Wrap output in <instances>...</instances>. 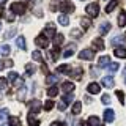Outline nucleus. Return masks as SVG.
I'll return each instance as SVG.
<instances>
[{
    "label": "nucleus",
    "instance_id": "17",
    "mask_svg": "<svg viewBox=\"0 0 126 126\" xmlns=\"http://www.w3.org/2000/svg\"><path fill=\"white\" fill-rule=\"evenodd\" d=\"M6 118H8V109H2V110H0V126H2V125H6L5 123Z\"/></svg>",
    "mask_w": 126,
    "mask_h": 126
},
{
    "label": "nucleus",
    "instance_id": "14",
    "mask_svg": "<svg viewBox=\"0 0 126 126\" xmlns=\"http://www.w3.org/2000/svg\"><path fill=\"white\" fill-rule=\"evenodd\" d=\"M113 54H115V57H118V58H126V49L125 47H117V49L113 50Z\"/></svg>",
    "mask_w": 126,
    "mask_h": 126
},
{
    "label": "nucleus",
    "instance_id": "21",
    "mask_svg": "<svg viewBox=\"0 0 126 126\" xmlns=\"http://www.w3.org/2000/svg\"><path fill=\"white\" fill-rule=\"evenodd\" d=\"M118 25H120V27L126 25V13H125V11H121L120 16H118Z\"/></svg>",
    "mask_w": 126,
    "mask_h": 126
},
{
    "label": "nucleus",
    "instance_id": "11",
    "mask_svg": "<svg viewBox=\"0 0 126 126\" xmlns=\"http://www.w3.org/2000/svg\"><path fill=\"white\" fill-rule=\"evenodd\" d=\"M110 65V57L109 55H102V57H99V60H98V66L99 68H106V66Z\"/></svg>",
    "mask_w": 126,
    "mask_h": 126
},
{
    "label": "nucleus",
    "instance_id": "22",
    "mask_svg": "<svg viewBox=\"0 0 126 126\" xmlns=\"http://www.w3.org/2000/svg\"><path fill=\"white\" fill-rule=\"evenodd\" d=\"M16 44H17L19 49L25 50V38H24V36H19L17 39H16Z\"/></svg>",
    "mask_w": 126,
    "mask_h": 126
},
{
    "label": "nucleus",
    "instance_id": "8",
    "mask_svg": "<svg viewBox=\"0 0 126 126\" xmlns=\"http://www.w3.org/2000/svg\"><path fill=\"white\" fill-rule=\"evenodd\" d=\"M29 106H30V115H36L39 107H41V102L36 101V99H33V101H30Z\"/></svg>",
    "mask_w": 126,
    "mask_h": 126
},
{
    "label": "nucleus",
    "instance_id": "25",
    "mask_svg": "<svg viewBox=\"0 0 126 126\" xmlns=\"http://www.w3.org/2000/svg\"><path fill=\"white\" fill-rule=\"evenodd\" d=\"M27 120H29V126H39V121L35 118V115H29Z\"/></svg>",
    "mask_w": 126,
    "mask_h": 126
},
{
    "label": "nucleus",
    "instance_id": "10",
    "mask_svg": "<svg viewBox=\"0 0 126 126\" xmlns=\"http://www.w3.org/2000/svg\"><path fill=\"white\" fill-rule=\"evenodd\" d=\"M87 90H88V93H92V94H98L101 92V87H99V84H96V82H92V84H88Z\"/></svg>",
    "mask_w": 126,
    "mask_h": 126
},
{
    "label": "nucleus",
    "instance_id": "28",
    "mask_svg": "<svg viewBox=\"0 0 126 126\" xmlns=\"http://www.w3.org/2000/svg\"><path fill=\"white\" fill-rule=\"evenodd\" d=\"M17 79H19V74H17V73H14V71H11V73L8 74V80L13 82V84H14L16 80H17Z\"/></svg>",
    "mask_w": 126,
    "mask_h": 126
},
{
    "label": "nucleus",
    "instance_id": "54",
    "mask_svg": "<svg viewBox=\"0 0 126 126\" xmlns=\"http://www.w3.org/2000/svg\"><path fill=\"white\" fill-rule=\"evenodd\" d=\"M125 84H126V77H125Z\"/></svg>",
    "mask_w": 126,
    "mask_h": 126
},
{
    "label": "nucleus",
    "instance_id": "16",
    "mask_svg": "<svg viewBox=\"0 0 126 126\" xmlns=\"http://www.w3.org/2000/svg\"><path fill=\"white\" fill-rule=\"evenodd\" d=\"M54 33H55L54 24H47V27L44 29V35H47V36H54Z\"/></svg>",
    "mask_w": 126,
    "mask_h": 126
},
{
    "label": "nucleus",
    "instance_id": "27",
    "mask_svg": "<svg viewBox=\"0 0 126 126\" xmlns=\"http://www.w3.org/2000/svg\"><path fill=\"white\" fill-rule=\"evenodd\" d=\"M58 22H60L62 24V25H68V24H69V17H68V16H66V14H62L60 16V17H58Z\"/></svg>",
    "mask_w": 126,
    "mask_h": 126
},
{
    "label": "nucleus",
    "instance_id": "37",
    "mask_svg": "<svg viewBox=\"0 0 126 126\" xmlns=\"http://www.w3.org/2000/svg\"><path fill=\"white\" fill-rule=\"evenodd\" d=\"M63 38H65V36H63L62 33H58L57 36H55V46H57V47H58V46H60L62 43H63Z\"/></svg>",
    "mask_w": 126,
    "mask_h": 126
},
{
    "label": "nucleus",
    "instance_id": "1",
    "mask_svg": "<svg viewBox=\"0 0 126 126\" xmlns=\"http://www.w3.org/2000/svg\"><path fill=\"white\" fill-rule=\"evenodd\" d=\"M27 10V5L22 2H14L13 5H11V11H13L14 14H24Z\"/></svg>",
    "mask_w": 126,
    "mask_h": 126
},
{
    "label": "nucleus",
    "instance_id": "42",
    "mask_svg": "<svg viewBox=\"0 0 126 126\" xmlns=\"http://www.w3.org/2000/svg\"><path fill=\"white\" fill-rule=\"evenodd\" d=\"M101 101H102V104H110V96L109 94H102Z\"/></svg>",
    "mask_w": 126,
    "mask_h": 126
},
{
    "label": "nucleus",
    "instance_id": "46",
    "mask_svg": "<svg viewBox=\"0 0 126 126\" xmlns=\"http://www.w3.org/2000/svg\"><path fill=\"white\" fill-rule=\"evenodd\" d=\"M6 19H8L10 22H13L14 19H16V14H11V13H8V14H6Z\"/></svg>",
    "mask_w": 126,
    "mask_h": 126
},
{
    "label": "nucleus",
    "instance_id": "32",
    "mask_svg": "<svg viewBox=\"0 0 126 126\" xmlns=\"http://www.w3.org/2000/svg\"><path fill=\"white\" fill-rule=\"evenodd\" d=\"M80 109H82V104H80V102H74V106H73V113H74V115H77V113L79 112H80Z\"/></svg>",
    "mask_w": 126,
    "mask_h": 126
},
{
    "label": "nucleus",
    "instance_id": "9",
    "mask_svg": "<svg viewBox=\"0 0 126 126\" xmlns=\"http://www.w3.org/2000/svg\"><path fill=\"white\" fill-rule=\"evenodd\" d=\"M113 120H115V112H113L112 109L104 110V121L106 123H112Z\"/></svg>",
    "mask_w": 126,
    "mask_h": 126
},
{
    "label": "nucleus",
    "instance_id": "3",
    "mask_svg": "<svg viewBox=\"0 0 126 126\" xmlns=\"http://www.w3.org/2000/svg\"><path fill=\"white\" fill-rule=\"evenodd\" d=\"M94 57V50L92 49H84L82 52H79V58L80 60H93Z\"/></svg>",
    "mask_w": 126,
    "mask_h": 126
},
{
    "label": "nucleus",
    "instance_id": "19",
    "mask_svg": "<svg viewBox=\"0 0 126 126\" xmlns=\"http://www.w3.org/2000/svg\"><path fill=\"white\" fill-rule=\"evenodd\" d=\"M88 126H101V120L98 117H90L88 118Z\"/></svg>",
    "mask_w": 126,
    "mask_h": 126
},
{
    "label": "nucleus",
    "instance_id": "52",
    "mask_svg": "<svg viewBox=\"0 0 126 126\" xmlns=\"http://www.w3.org/2000/svg\"><path fill=\"white\" fill-rule=\"evenodd\" d=\"M82 126H88V125H87V123H82Z\"/></svg>",
    "mask_w": 126,
    "mask_h": 126
},
{
    "label": "nucleus",
    "instance_id": "36",
    "mask_svg": "<svg viewBox=\"0 0 126 126\" xmlns=\"http://www.w3.org/2000/svg\"><path fill=\"white\" fill-rule=\"evenodd\" d=\"M14 35H16V29H11L10 32H6V33L3 35V38H5V39H10V38H13Z\"/></svg>",
    "mask_w": 126,
    "mask_h": 126
},
{
    "label": "nucleus",
    "instance_id": "23",
    "mask_svg": "<svg viewBox=\"0 0 126 126\" xmlns=\"http://www.w3.org/2000/svg\"><path fill=\"white\" fill-rule=\"evenodd\" d=\"M80 24H82V29L87 30L90 25H92V21H90L88 17H82V19H80Z\"/></svg>",
    "mask_w": 126,
    "mask_h": 126
},
{
    "label": "nucleus",
    "instance_id": "34",
    "mask_svg": "<svg viewBox=\"0 0 126 126\" xmlns=\"http://www.w3.org/2000/svg\"><path fill=\"white\" fill-rule=\"evenodd\" d=\"M58 50H60V49H58L57 46L50 50V58H52V60H57V58H58Z\"/></svg>",
    "mask_w": 126,
    "mask_h": 126
},
{
    "label": "nucleus",
    "instance_id": "49",
    "mask_svg": "<svg viewBox=\"0 0 126 126\" xmlns=\"http://www.w3.org/2000/svg\"><path fill=\"white\" fill-rule=\"evenodd\" d=\"M3 63H5L6 68H11V66H13V62H11V60H6V62H3Z\"/></svg>",
    "mask_w": 126,
    "mask_h": 126
},
{
    "label": "nucleus",
    "instance_id": "33",
    "mask_svg": "<svg viewBox=\"0 0 126 126\" xmlns=\"http://www.w3.org/2000/svg\"><path fill=\"white\" fill-rule=\"evenodd\" d=\"M10 126H22V125H21V121H19V118L10 117Z\"/></svg>",
    "mask_w": 126,
    "mask_h": 126
},
{
    "label": "nucleus",
    "instance_id": "12",
    "mask_svg": "<svg viewBox=\"0 0 126 126\" xmlns=\"http://www.w3.org/2000/svg\"><path fill=\"white\" fill-rule=\"evenodd\" d=\"M62 90L65 92V94L66 93H73V90H74V84L73 82H63V85H62Z\"/></svg>",
    "mask_w": 126,
    "mask_h": 126
},
{
    "label": "nucleus",
    "instance_id": "29",
    "mask_svg": "<svg viewBox=\"0 0 126 126\" xmlns=\"http://www.w3.org/2000/svg\"><path fill=\"white\" fill-rule=\"evenodd\" d=\"M32 58H33V60H36V62H41L43 63V55L38 52V50H33V52H32Z\"/></svg>",
    "mask_w": 126,
    "mask_h": 126
},
{
    "label": "nucleus",
    "instance_id": "31",
    "mask_svg": "<svg viewBox=\"0 0 126 126\" xmlns=\"http://www.w3.org/2000/svg\"><path fill=\"white\" fill-rule=\"evenodd\" d=\"M71 101H73V93H69V94H65V96H63V99H62V102H63L65 106H68Z\"/></svg>",
    "mask_w": 126,
    "mask_h": 126
},
{
    "label": "nucleus",
    "instance_id": "48",
    "mask_svg": "<svg viewBox=\"0 0 126 126\" xmlns=\"http://www.w3.org/2000/svg\"><path fill=\"white\" fill-rule=\"evenodd\" d=\"M57 107H58V110H65V109H66V106L63 104V102H58V106H57Z\"/></svg>",
    "mask_w": 126,
    "mask_h": 126
},
{
    "label": "nucleus",
    "instance_id": "30",
    "mask_svg": "<svg viewBox=\"0 0 126 126\" xmlns=\"http://www.w3.org/2000/svg\"><path fill=\"white\" fill-rule=\"evenodd\" d=\"M125 43V38L123 36H115L112 39V46H118V44H123Z\"/></svg>",
    "mask_w": 126,
    "mask_h": 126
},
{
    "label": "nucleus",
    "instance_id": "2",
    "mask_svg": "<svg viewBox=\"0 0 126 126\" xmlns=\"http://www.w3.org/2000/svg\"><path fill=\"white\" fill-rule=\"evenodd\" d=\"M85 11L90 17H96V16L99 14V6H98V3H90V5H87Z\"/></svg>",
    "mask_w": 126,
    "mask_h": 126
},
{
    "label": "nucleus",
    "instance_id": "43",
    "mask_svg": "<svg viewBox=\"0 0 126 126\" xmlns=\"http://www.w3.org/2000/svg\"><path fill=\"white\" fill-rule=\"evenodd\" d=\"M25 71H27V74H33L35 73V66L33 65H27L25 66Z\"/></svg>",
    "mask_w": 126,
    "mask_h": 126
},
{
    "label": "nucleus",
    "instance_id": "53",
    "mask_svg": "<svg viewBox=\"0 0 126 126\" xmlns=\"http://www.w3.org/2000/svg\"><path fill=\"white\" fill-rule=\"evenodd\" d=\"M0 30H2V24H0Z\"/></svg>",
    "mask_w": 126,
    "mask_h": 126
},
{
    "label": "nucleus",
    "instance_id": "18",
    "mask_svg": "<svg viewBox=\"0 0 126 126\" xmlns=\"http://www.w3.org/2000/svg\"><path fill=\"white\" fill-rule=\"evenodd\" d=\"M69 76L73 77V79H82V69H80V68L73 69V71L69 73Z\"/></svg>",
    "mask_w": 126,
    "mask_h": 126
},
{
    "label": "nucleus",
    "instance_id": "50",
    "mask_svg": "<svg viewBox=\"0 0 126 126\" xmlns=\"http://www.w3.org/2000/svg\"><path fill=\"white\" fill-rule=\"evenodd\" d=\"M3 66H5V63H3V62H0V69H3Z\"/></svg>",
    "mask_w": 126,
    "mask_h": 126
},
{
    "label": "nucleus",
    "instance_id": "41",
    "mask_svg": "<svg viewBox=\"0 0 126 126\" xmlns=\"http://www.w3.org/2000/svg\"><path fill=\"white\" fill-rule=\"evenodd\" d=\"M43 107H44V110H50V109L54 107V101H46Z\"/></svg>",
    "mask_w": 126,
    "mask_h": 126
},
{
    "label": "nucleus",
    "instance_id": "13",
    "mask_svg": "<svg viewBox=\"0 0 126 126\" xmlns=\"http://www.w3.org/2000/svg\"><path fill=\"white\" fill-rule=\"evenodd\" d=\"M102 85H104L106 88H112V87H113V77L112 76L102 77Z\"/></svg>",
    "mask_w": 126,
    "mask_h": 126
},
{
    "label": "nucleus",
    "instance_id": "47",
    "mask_svg": "<svg viewBox=\"0 0 126 126\" xmlns=\"http://www.w3.org/2000/svg\"><path fill=\"white\" fill-rule=\"evenodd\" d=\"M52 126H66V123H62V121H54Z\"/></svg>",
    "mask_w": 126,
    "mask_h": 126
},
{
    "label": "nucleus",
    "instance_id": "6",
    "mask_svg": "<svg viewBox=\"0 0 126 126\" xmlns=\"http://www.w3.org/2000/svg\"><path fill=\"white\" fill-rule=\"evenodd\" d=\"M92 47L94 50H104V39L102 38H94L92 41Z\"/></svg>",
    "mask_w": 126,
    "mask_h": 126
},
{
    "label": "nucleus",
    "instance_id": "15",
    "mask_svg": "<svg viewBox=\"0 0 126 126\" xmlns=\"http://www.w3.org/2000/svg\"><path fill=\"white\" fill-rule=\"evenodd\" d=\"M109 30H110V22H102L101 25H99V33L101 35L109 33Z\"/></svg>",
    "mask_w": 126,
    "mask_h": 126
},
{
    "label": "nucleus",
    "instance_id": "44",
    "mask_svg": "<svg viewBox=\"0 0 126 126\" xmlns=\"http://www.w3.org/2000/svg\"><path fill=\"white\" fill-rule=\"evenodd\" d=\"M117 96H118V99H120L121 104H125V94H123V92H120V90H118V92H117Z\"/></svg>",
    "mask_w": 126,
    "mask_h": 126
},
{
    "label": "nucleus",
    "instance_id": "20",
    "mask_svg": "<svg viewBox=\"0 0 126 126\" xmlns=\"http://www.w3.org/2000/svg\"><path fill=\"white\" fill-rule=\"evenodd\" d=\"M10 52H11V47L10 46H2L0 47V55H2V57H8V55H10Z\"/></svg>",
    "mask_w": 126,
    "mask_h": 126
},
{
    "label": "nucleus",
    "instance_id": "5",
    "mask_svg": "<svg viewBox=\"0 0 126 126\" xmlns=\"http://www.w3.org/2000/svg\"><path fill=\"white\" fill-rule=\"evenodd\" d=\"M60 10H62V13H73V11H74V5H73V2H69V0L63 2L62 5H60Z\"/></svg>",
    "mask_w": 126,
    "mask_h": 126
},
{
    "label": "nucleus",
    "instance_id": "35",
    "mask_svg": "<svg viewBox=\"0 0 126 126\" xmlns=\"http://www.w3.org/2000/svg\"><path fill=\"white\" fill-rule=\"evenodd\" d=\"M57 80H58V76H54V74H49V76H47V79H46L47 84H55Z\"/></svg>",
    "mask_w": 126,
    "mask_h": 126
},
{
    "label": "nucleus",
    "instance_id": "26",
    "mask_svg": "<svg viewBox=\"0 0 126 126\" xmlns=\"http://www.w3.org/2000/svg\"><path fill=\"white\" fill-rule=\"evenodd\" d=\"M118 5V0H112V2L109 3L107 6H106V13H110V11H113V8Z\"/></svg>",
    "mask_w": 126,
    "mask_h": 126
},
{
    "label": "nucleus",
    "instance_id": "24",
    "mask_svg": "<svg viewBox=\"0 0 126 126\" xmlns=\"http://www.w3.org/2000/svg\"><path fill=\"white\" fill-rule=\"evenodd\" d=\"M47 94H49V96L50 98H55V96H57V94H58V87H50V88L49 90H47Z\"/></svg>",
    "mask_w": 126,
    "mask_h": 126
},
{
    "label": "nucleus",
    "instance_id": "4",
    "mask_svg": "<svg viewBox=\"0 0 126 126\" xmlns=\"http://www.w3.org/2000/svg\"><path fill=\"white\" fill-rule=\"evenodd\" d=\"M35 43H36V46L43 47V49H46V47H49V38H46L44 35H39V36L35 39Z\"/></svg>",
    "mask_w": 126,
    "mask_h": 126
},
{
    "label": "nucleus",
    "instance_id": "38",
    "mask_svg": "<svg viewBox=\"0 0 126 126\" xmlns=\"http://www.w3.org/2000/svg\"><path fill=\"white\" fill-rule=\"evenodd\" d=\"M58 73H69V66L68 65H62V66H58L57 68Z\"/></svg>",
    "mask_w": 126,
    "mask_h": 126
},
{
    "label": "nucleus",
    "instance_id": "51",
    "mask_svg": "<svg viewBox=\"0 0 126 126\" xmlns=\"http://www.w3.org/2000/svg\"><path fill=\"white\" fill-rule=\"evenodd\" d=\"M6 2V0H0V3H2V5H3V3H5Z\"/></svg>",
    "mask_w": 126,
    "mask_h": 126
},
{
    "label": "nucleus",
    "instance_id": "7",
    "mask_svg": "<svg viewBox=\"0 0 126 126\" xmlns=\"http://www.w3.org/2000/svg\"><path fill=\"white\" fill-rule=\"evenodd\" d=\"M74 52H76V44L74 43H71V44L66 46V49H65V52H63V57L65 58H69V57H73Z\"/></svg>",
    "mask_w": 126,
    "mask_h": 126
},
{
    "label": "nucleus",
    "instance_id": "39",
    "mask_svg": "<svg viewBox=\"0 0 126 126\" xmlns=\"http://www.w3.org/2000/svg\"><path fill=\"white\" fill-rule=\"evenodd\" d=\"M118 68H120V63H110V65H109V69L112 71V73L118 71Z\"/></svg>",
    "mask_w": 126,
    "mask_h": 126
},
{
    "label": "nucleus",
    "instance_id": "40",
    "mask_svg": "<svg viewBox=\"0 0 126 126\" xmlns=\"http://www.w3.org/2000/svg\"><path fill=\"white\" fill-rule=\"evenodd\" d=\"M71 36H74V38H80V36H82V32H80V30H77V29H74V30H71Z\"/></svg>",
    "mask_w": 126,
    "mask_h": 126
},
{
    "label": "nucleus",
    "instance_id": "45",
    "mask_svg": "<svg viewBox=\"0 0 126 126\" xmlns=\"http://www.w3.org/2000/svg\"><path fill=\"white\" fill-rule=\"evenodd\" d=\"M6 84H8L6 79H0V90H5L6 88Z\"/></svg>",
    "mask_w": 126,
    "mask_h": 126
}]
</instances>
